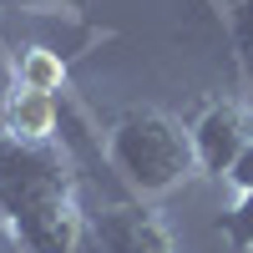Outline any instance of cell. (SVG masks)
<instances>
[{"label": "cell", "instance_id": "3", "mask_svg": "<svg viewBox=\"0 0 253 253\" xmlns=\"http://www.w3.org/2000/svg\"><path fill=\"white\" fill-rule=\"evenodd\" d=\"M86 253H177V238L152 203L126 198V203H112L91 218Z\"/></svg>", "mask_w": 253, "mask_h": 253}, {"label": "cell", "instance_id": "9", "mask_svg": "<svg viewBox=\"0 0 253 253\" xmlns=\"http://www.w3.org/2000/svg\"><path fill=\"white\" fill-rule=\"evenodd\" d=\"M238 51H243V71L253 81V0L238 10Z\"/></svg>", "mask_w": 253, "mask_h": 253}, {"label": "cell", "instance_id": "2", "mask_svg": "<svg viewBox=\"0 0 253 253\" xmlns=\"http://www.w3.org/2000/svg\"><path fill=\"white\" fill-rule=\"evenodd\" d=\"M107 162L142 203L177 193L182 182H193L203 172L198 152H193V126L172 112H157V107H132L126 117L112 122Z\"/></svg>", "mask_w": 253, "mask_h": 253}, {"label": "cell", "instance_id": "4", "mask_svg": "<svg viewBox=\"0 0 253 253\" xmlns=\"http://www.w3.org/2000/svg\"><path fill=\"white\" fill-rule=\"evenodd\" d=\"M187 126H193L198 167L208 177H228V167L238 162V152L253 142V112L243 101H213V107H203Z\"/></svg>", "mask_w": 253, "mask_h": 253}, {"label": "cell", "instance_id": "6", "mask_svg": "<svg viewBox=\"0 0 253 253\" xmlns=\"http://www.w3.org/2000/svg\"><path fill=\"white\" fill-rule=\"evenodd\" d=\"M15 86H26V91H61L66 86V61H61V51H51V46H26L15 56Z\"/></svg>", "mask_w": 253, "mask_h": 253}, {"label": "cell", "instance_id": "10", "mask_svg": "<svg viewBox=\"0 0 253 253\" xmlns=\"http://www.w3.org/2000/svg\"><path fill=\"white\" fill-rule=\"evenodd\" d=\"M0 10H71V0H0Z\"/></svg>", "mask_w": 253, "mask_h": 253}, {"label": "cell", "instance_id": "5", "mask_svg": "<svg viewBox=\"0 0 253 253\" xmlns=\"http://www.w3.org/2000/svg\"><path fill=\"white\" fill-rule=\"evenodd\" d=\"M56 126H61V107H56L51 91H26V86L10 91L5 137H15V142H56Z\"/></svg>", "mask_w": 253, "mask_h": 253}, {"label": "cell", "instance_id": "11", "mask_svg": "<svg viewBox=\"0 0 253 253\" xmlns=\"http://www.w3.org/2000/svg\"><path fill=\"white\" fill-rule=\"evenodd\" d=\"M10 91H15V81L0 71V137H5V107H10Z\"/></svg>", "mask_w": 253, "mask_h": 253}, {"label": "cell", "instance_id": "8", "mask_svg": "<svg viewBox=\"0 0 253 253\" xmlns=\"http://www.w3.org/2000/svg\"><path fill=\"white\" fill-rule=\"evenodd\" d=\"M228 187H233V193H253V142L238 152V162L228 167Z\"/></svg>", "mask_w": 253, "mask_h": 253}, {"label": "cell", "instance_id": "7", "mask_svg": "<svg viewBox=\"0 0 253 253\" xmlns=\"http://www.w3.org/2000/svg\"><path fill=\"white\" fill-rule=\"evenodd\" d=\"M218 233L233 243V248H248L253 253V193H238L233 208L218 218Z\"/></svg>", "mask_w": 253, "mask_h": 253}, {"label": "cell", "instance_id": "1", "mask_svg": "<svg viewBox=\"0 0 253 253\" xmlns=\"http://www.w3.org/2000/svg\"><path fill=\"white\" fill-rule=\"evenodd\" d=\"M0 223L26 253H86L91 218L66 147L0 137Z\"/></svg>", "mask_w": 253, "mask_h": 253}, {"label": "cell", "instance_id": "12", "mask_svg": "<svg viewBox=\"0 0 253 253\" xmlns=\"http://www.w3.org/2000/svg\"><path fill=\"white\" fill-rule=\"evenodd\" d=\"M0 253H26V248H20V243L5 233V223H0Z\"/></svg>", "mask_w": 253, "mask_h": 253}]
</instances>
